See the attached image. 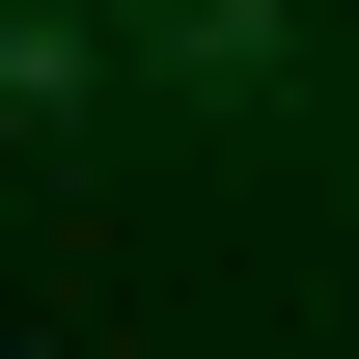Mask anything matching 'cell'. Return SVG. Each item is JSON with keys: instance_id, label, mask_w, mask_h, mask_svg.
<instances>
[{"instance_id": "6da1fadb", "label": "cell", "mask_w": 359, "mask_h": 359, "mask_svg": "<svg viewBox=\"0 0 359 359\" xmlns=\"http://www.w3.org/2000/svg\"><path fill=\"white\" fill-rule=\"evenodd\" d=\"M138 55L166 83H276V0H138Z\"/></svg>"}]
</instances>
